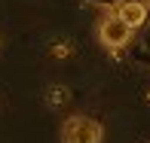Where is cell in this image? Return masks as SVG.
<instances>
[{
	"label": "cell",
	"mask_w": 150,
	"mask_h": 143,
	"mask_svg": "<svg viewBox=\"0 0 150 143\" xmlns=\"http://www.w3.org/2000/svg\"><path fill=\"white\" fill-rule=\"evenodd\" d=\"M104 128L92 116H71L61 128V143H101Z\"/></svg>",
	"instance_id": "1"
},
{
	"label": "cell",
	"mask_w": 150,
	"mask_h": 143,
	"mask_svg": "<svg viewBox=\"0 0 150 143\" xmlns=\"http://www.w3.org/2000/svg\"><path fill=\"white\" fill-rule=\"evenodd\" d=\"M98 40L107 49H122V46L132 40V28L122 22L117 12H110V15H104L101 24H98Z\"/></svg>",
	"instance_id": "2"
},
{
	"label": "cell",
	"mask_w": 150,
	"mask_h": 143,
	"mask_svg": "<svg viewBox=\"0 0 150 143\" xmlns=\"http://www.w3.org/2000/svg\"><path fill=\"white\" fill-rule=\"evenodd\" d=\"M113 12L135 31V28H141V24L147 22V0H120Z\"/></svg>",
	"instance_id": "3"
},
{
	"label": "cell",
	"mask_w": 150,
	"mask_h": 143,
	"mask_svg": "<svg viewBox=\"0 0 150 143\" xmlns=\"http://www.w3.org/2000/svg\"><path fill=\"white\" fill-rule=\"evenodd\" d=\"M67 49H71L67 43H58V46H55V58H67V55H71Z\"/></svg>",
	"instance_id": "4"
},
{
	"label": "cell",
	"mask_w": 150,
	"mask_h": 143,
	"mask_svg": "<svg viewBox=\"0 0 150 143\" xmlns=\"http://www.w3.org/2000/svg\"><path fill=\"white\" fill-rule=\"evenodd\" d=\"M0 46H3V40H0Z\"/></svg>",
	"instance_id": "5"
},
{
	"label": "cell",
	"mask_w": 150,
	"mask_h": 143,
	"mask_svg": "<svg viewBox=\"0 0 150 143\" xmlns=\"http://www.w3.org/2000/svg\"><path fill=\"white\" fill-rule=\"evenodd\" d=\"M147 3H150V0H147Z\"/></svg>",
	"instance_id": "6"
}]
</instances>
